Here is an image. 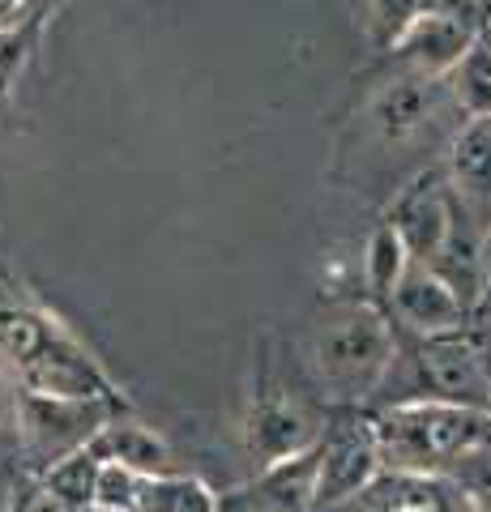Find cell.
I'll list each match as a JSON object with an SVG mask.
<instances>
[{
	"label": "cell",
	"instance_id": "cell-25",
	"mask_svg": "<svg viewBox=\"0 0 491 512\" xmlns=\"http://www.w3.org/2000/svg\"><path fill=\"white\" fill-rule=\"evenodd\" d=\"M474 320H491V269H487V278H483V291H479V303H474Z\"/></svg>",
	"mask_w": 491,
	"mask_h": 512
},
{
	"label": "cell",
	"instance_id": "cell-5",
	"mask_svg": "<svg viewBox=\"0 0 491 512\" xmlns=\"http://www.w3.org/2000/svg\"><path fill=\"white\" fill-rule=\"evenodd\" d=\"M112 419V402H90V397H43V393H22L18 389V423L30 457L39 461V470L56 466L60 457L86 448L99 427Z\"/></svg>",
	"mask_w": 491,
	"mask_h": 512
},
{
	"label": "cell",
	"instance_id": "cell-24",
	"mask_svg": "<svg viewBox=\"0 0 491 512\" xmlns=\"http://www.w3.org/2000/svg\"><path fill=\"white\" fill-rule=\"evenodd\" d=\"M26 5H30V0H0V30L13 26V22H22L18 13H26Z\"/></svg>",
	"mask_w": 491,
	"mask_h": 512
},
{
	"label": "cell",
	"instance_id": "cell-11",
	"mask_svg": "<svg viewBox=\"0 0 491 512\" xmlns=\"http://www.w3.org/2000/svg\"><path fill=\"white\" fill-rule=\"evenodd\" d=\"M449 192L453 205L474 227L491 231V116H470L449 146Z\"/></svg>",
	"mask_w": 491,
	"mask_h": 512
},
{
	"label": "cell",
	"instance_id": "cell-18",
	"mask_svg": "<svg viewBox=\"0 0 491 512\" xmlns=\"http://www.w3.org/2000/svg\"><path fill=\"white\" fill-rule=\"evenodd\" d=\"M453 103L470 116H491V43L479 39L470 52L457 60V69L445 77Z\"/></svg>",
	"mask_w": 491,
	"mask_h": 512
},
{
	"label": "cell",
	"instance_id": "cell-22",
	"mask_svg": "<svg viewBox=\"0 0 491 512\" xmlns=\"http://www.w3.org/2000/svg\"><path fill=\"white\" fill-rule=\"evenodd\" d=\"M13 512H77V508H73L69 500H60V495L47 487V483H39L35 491H26V495H22Z\"/></svg>",
	"mask_w": 491,
	"mask_h": 512
},
{
	"label": "cell",
	"instance_id": "cell-28",
	"mask_svg": "<svg viewBox=\"0 0 491 512\" xmlns=\"http://www.w3.org/2000/svg\"><path fill=\"white\" fill-rule=\"evenodd\" d=\"M483 39H487V43H491V18H487V30H483Z\"/></svg>",
	"mask_w": 491,
	"mask_h": 512
},
{
	"label": "cell",
	"instance_id": "cell-14",
	"mask_svg": "<svg viewBox=\"0 0 491 512\" xmlns=\"http://www.w3.org/2000/svg\"><path fill=\"white\" fill-rule=\"evenodd\" d=\"M316 444L274 466H261V478L248 487V504L261 512H316V466H321Z\"/></svg>",
	"mask_w": 491,
	"mask_h": 512
},
{
	"label": "cell",
	"instance_id": "cell-4",
	"mask_svg": "<svg viewBox=\"0 0 491 512\" xmlns=\"http://www.w3.org/2000/svg\"><path fill=\"white\" fill-rule=\"evenodd\" d=\"M385 470L453 474L470 448L491 440V410L453 402H389L372 419Z\"/></svg>",
	"mask_w": 491,
	"mask_h": 512
},
{
	"label": "cell",
	"instance_id": "cell-13",
	"mask_svg": "<svg viewBox=\"0 0 491 512\" xmlns=\"http://www.w3.org/2000/svg\"><path fill=\"white\" fill-rule=\"evenodd\" d=\"M453 103L445 77H423V73H406L398 82H389L376 94L372 103V124L385 141H410L423 133L427 124L440 116V107Z\"/></svg>",
	"mask_w": 491,
	"mask_h": 512
},
{
	"label": "cell",
	"instance_id": "cell-12",
	"mask_svg": "<svg viewBox=\"0 0 491 512\" xmlns=\"http://www.w3.org/2000/svg\"><path fill=\"white\" fill-rule=\"evenodd\" d=\"M479 39L483 35L474 26H466L462 18H453V13H445L436 5V9L419 13V18L393 39V52H398V60L410 73L449 77L457 69V60H462Z\"/></svg>",
	"mask_w": 491,
	"mask_h": 512
},
{
	"label": "cell",
	"instance_id": "cell-3",
	"mask_svg": "<svg viewBox=\"0 0 491 512\" xmlns=\"http://www.w3.org/2000/svg\"><path fill=\"white\" fill-rule=\"evenodd\" d=\"M385 389H393L389 402H453L491 410V350L474 329L415 338L406 355H393L380 393Z\"/></svg>",
	"mask_w": 491,
	"mask_h": 512
},
{
	"label": "cell",
	"instance_id": "cell-23",
	"mask_svg": "<svg viewBox=\"0 0 491 512\" xmlns=\"http://www.w3.org/2000/svg\"><path fill=\"white\" fill-rule=\"evenodd\" d=\"M13 410H18V389H13V380L0 372V427L13 419Z\"/></svg>",
	"mask_w": 491,
	"mask_h": 512
},
{
	"label": "cell",
	"instance_id": "cell-7",
	"mask_svg": "<svg viewBox=\"0 0 491 512\" xmlns=\"http://www.w3.org/2000/svg\"><path fill=\"white\" fill-rule=\"evenodd\" d=\"M325 436V423L304 397L282 393V389H261L248 402V419H244V440L248 453L261 466H274L282 457H295L312 448Z\"/></svg>",
	"mask_w": 491,
	"mask_h": 512
},
{
	"label": "cell",
	"instance_id": "cell-27",
	"mask_svg": "<svg viewBox=\"0 0 491 512\" xmlns=\"http://www.w3.org/2000/svg\"><path fill=\"white\" fill-rule=\"evenodd\" d=\"M86 512H124V508H107V504H90Z\"/></svg>",
	"mask_w": 491,
	"mask_h": 512
},
{
	"label": "cell",
	"instance_id": "cell-17",
	"mask_svg": "<svg viewBox=\"0 0 491 512\" xmlns=\"http://www.w3.org/2000/svg\"><path fill=\"white\" fill-rule=\"evenodd\" d=\"M410 248L402 244V235L389 227V222H380L368 239V256H363V274H368V291L376 303H389V295L398 291V282L406 278L410 269Z\"/></svg>",
	"mask_w": 491,
	"mask_h": 512
},
{
	"label": "cell",
	"instance_id": "cell-8",
	"mask_svg": "<svg viewBox=\"0 0 491 512\" xmlns=\"http://www.w3.org/2000/svg\"><path fill=\"white\" fill-rule=\"evenodd\" d=\"M385 308H389L393 325H402L406 333H415V338L466 329L474 320L470 303L457 295V286L445 274H436L432 265H423V261H410L406 278L398 282V291L389 295Z\"/></svg>",
	"mask_w": 491,
	"mask_h": 512
},
{
	"label": "cell",
	"instance_id": "cell-10",
	"mask_svg": "<svg viewBox=\"0 0 491 512\" xmlns=\"http://www.w3.org/2000/svg\"><path fill=\"white\" fill-rule=\"evenodd\" d=\"M325 512H474L453 474L423 470H380L359 495Z\"/></svg>",
	"mask_w": 491,
	"mask_h": 512
},
{
	"label": "cell",
	"instance_id": "cell-30",
	"mask_svg": "<svg viewBox=\"0 0 491 512\" xmlns=\"http://www.w3.org/2000/svg\"><path fill=\"white\" fill-rule=\"evenodd\" d=\"M487 329H491V320H487ZM487 350H491V342H487Z\"/></svg>",
	"mask_w": 491,
	"mask_h": 512
},
{
	"label": "cell",
	"instance_id": "cell-26",
	"mask_svg": "<svg viewBox=\"0 0 491 512\" xmlns=\"http://www.w3.org/2000/svg\"><path fill=\"white\" fill-rule=\"evenodd\" d=\"M483 261H487V269H491V231H487V239H483Z\"/></svg>",
	"mask_w": 491,
	"mask_h": 512
},
{
	"label": "cell",
	"instance_id": "cell-19",
	"mask_svg": "<svg viewBox=\"0 0 491 512\" xmlns=\"http://www.w3.org/2000/svg\"><path fill=\"white\" fill-rule=\"evenodd\" d=\"M99 466H103V461L94 457L90 444H86V448H77V453L60 457L56 466H47L43 483L52 487L60 500H69L77 512H86L94 504V491H99Z\"/></svg>",
	"mask_w": 491,
	"mask_h": 512
},
{
	"label": "cell",
	"instance_id": "cell-15",
	"mask_svg": "<svg viewBox=\"0 0 491 512\" xmlns=\"http://www.w3.org/2000/svg\"><path fill=\"white\" fill-rule=\"evenodd\" d=\"M90 453L99 461H120L133 474H171L176 470V453L171 444L158 436L146 423H129V419H107L99 427V436L90 440Z\"/></svg>",
	"mask_w": 491,
	"mask_h": 512
},
{
	"label": "cell",
	"instance_id": "cell-21",
	"mask_svg": "<svg viewBox=\"0 0 491 512\" xmlns=\"http://www.w3.org/2000/svg\"><path fill=\"white\" fill-rule=\"evenodd\" d=\"M137 483H141V474H133L129 466H120V461H103V466H99V491H94V504L133 512Z\"/></svg>",
	"mask_w": 491,
	"mask_h": 512
},
{
	"label": "cell",
	"instance_id": "cell-2",
	"mask_svg": "<svg viewBox=\"0 0 491 512\" xmlns=\"http://www.w3.org/2000/svg\"><path fill=\"white\" fill-rule=\"evenodd\" d=\"M398 355V333L376 303H338L312 325V367L338 402H368L380 393L389 363Z\"/></svg>",
	"mask_w": 491,
	"mask_h": 512
},
{
	"label": "cell",
	"instance_id": "cell-16",
	"mask_svg": "<svg viewBox=\"0 0 491 512\" xmlns=\"http://www.w3.org/2000/svg\"><path fill=\"white\" fill-rule=\"evenodd\" d=\"M133 512H223L218 495L193 474H141Z\"/></svg>",
	"mask_w": 491,
	"mask_h": 512
},
{
	"label": "cell",
	"instance_id": "cell-29",
	"mask_svg": "<svg viewBox=\"0 0 491 512\" xmlns=\"http://www.w3.org/2000/svg\"><path fill=\"white\" fill-rule=\"evenodd\" d=\"M240 512H261V508H252V504H244V508H240Z\"/></svg>",
	"mask_w": 491,
	"mask_h": 512
},
{
	"label": "cell",
	"instance_id": "cell-1",
	"mask_svg": "<svg viewBox=\"0 0 491 512\" xmlns=\"http://www.w3.org/2000/svg\"><path fill=\"white\" fill-rule=\"evenodd\" d=\"M0 372L22 393L116 402L112 376L69 338L60 320L26 303H0Z\"/></svg>",
	"mask_w": 491,
	"mask_h": 512
},
{
	"label": "cell",
	"instance_id": "cell-20",
	"mask_svg": "<svg viewBox=\"0 0 491 512\" xmlns=\"http://www.w3.org/2000/svg\"><path fill=\"white\" fill-rule=\"evenodd\" d=\"M453 483L466 491V500L474 504V512H491V440H483L479 448L453 466Z\"/></svg>",
	"mask_w": 491,
	"mask_h": 512
},
{
	"label": "cell",
	"instance_id": "cell-9",
	"mask_svg": "<svg viewBox=\"0 0 491 512\" xmlns=\"http://www.w3.org/2000/svg\"><path fill=\"white\" fill-rule=\"evenodd\" d=\"M389 227L402 235V244L410 256L423 265H432L445 239L453 231V197H449V175L440 171H423L415 175L389 205Z\"/></svg>",
	"mask_w": 491,
	"mask_h": 512
},
{
	"label": "cell",
	"instance_id": "cell-6",
	"mask_svg": "<svg viewBox=\"0 0 491 512\" xmlns=\"http://www.w3.org/2000/svg\"><path fill=\"white\" fill-rule=\"evenodd\" d=\"M316 453H321V466H316V512L346 504L385 470L376 427L363 414H342L334 427H325Z\"/></svg>",
	"mask_w": 491,
	"mask_h": 512
}]
</instances>
